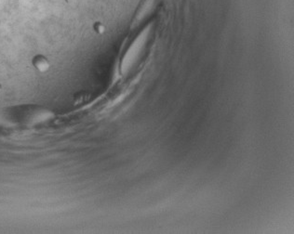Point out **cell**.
I'll return each instance as SVG.
<instances>
[{
  "mask_svg": "<svg viewBox=\"0 0 294 234\" xmlns=\"http://www.w3.org/2000/svg\"><path fill=\"white\" fill-rule=\"evenodd\" d=\"M33 65L38 72L41 73L47 72L50 68V62L43 55H37L33 60Z\"/></svg>",
  "mask_w": 294,
  "mask_h": 234,
  "instance_id": "cell-1",
  "label": "cell"
},
{
  "mask_svg": "<svg viewBox=\"0 0 294 234\" xmlns=\"http://www.w3.org/2000/svg\"><path fill=\"white\" fill-rule=\"evenodd\" d=\"M93 29L95 30L96 33L98 34H102L104 32V26L103 24H102L101 23H96L94 25H93Z\"/></svg>",
  "mask_w": 294,
  "mask_h": 234,
  "instance_id": "cell-2",
  "label": "cell"
},
{
  "mask_svg": "<svg viewBox=\"0 0 294 234\" xmlns=\"http://www.w3.org/2000/svg\"><path fill=\"white\" fill-rule=\"evenodd\" d=\"M0 90H1V86H0Z\"/></svg>",
  "mask_w": 294,
  "mask_h": 234,
  "instance_id": "cell-3",
  "label": "cell"
}]
</instances>
